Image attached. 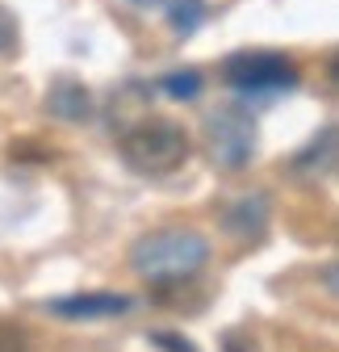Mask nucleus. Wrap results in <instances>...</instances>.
I'll return each mask as SVG.
<instances>
[{"label":"nucleus","instance_id":"nucleus-1","mask_svg":"<svg viewBox=\"0 0 339 352\" xmlns=\"http://www.w3.org/2000/svg\"><path fill=\"white\" fill-rule=\"evenodd\" d=\"M209 239L197 231V227H155V231H143L126 260H130V273L143 281V285H180V281H197L205 269H209Z\"/></svg>","mask_w":339,"mask_h":352},{"label":"nucleus","instance_id":"nucleus-2","mask_svg":"<svg viewBox=\"0 0 339 352\" xmlns=\"http://www.w3.org/2000/svg\"><path fill=\"white\" fill-rule=\"evenodd\" d=\"M189 151L193 143L185 135V126H176L172 118H139L130 126H121V135H117L121 164L139 176H151V181L180 172Z\"/></svg>","mask_w":339,"mask_h":352},{"label":"nucleus","instance_id":"nucleus-3","mask_svg":"<svg viewBox=\"0 0 339 352\" xmlns=\"http://www.w3.org/2000/svg\"><path fill=\"white\" fill-rule=\"evenodd\" d=\"M205 151L218 172H247L260 151V126L243 101L218 105L205 118Z\"/></svg>","mask_w":339,"mask_h":352},{"label":"nucleus","instance_id":"nucleus-4","mask_svg":"<svg viewBox=\"0 0 339 352\" xmlns=\"http://www.w3.org/2000/svg\"><path fill=\"white\" fill-rule=\"evenodd\" d=\"M222 80L239 97H281L302 84V72L281 51H235L222 63Z\"/></svg>","mask_w":339,"mask_h":352},{"label":"nucleus","instance_id":"nucleus-5","mask_svg":"<svg viewBox=\"0 0 339 352\" xmlns=\"http://www.w3.org/2000/svg\"><path fill=\"white\" fill-rule=\"evenodd\" d=\"M130 298L117 294V289H80V294H63V298H51L47 311L67 319V323H97V319H117L130 311Z\"/></svg>","mask_w":339,"mask_h":352},{"label":"nucleus","instance_id":"nucleus-6","mask_svg":"<svg viewBox=\"0 0 339 352\" xmlns=\"http://www.w3.org/2000/svg\"><path fill=\"white\" fill-rule=\"evenodd\" d=\"M268 227H272V197L264 189H251L222 210V231L239 243H260Z\"/></svg>","mask_w":339,"mask_h":352},{"label":"nucleus","instance_id":"nucleus-7","mask_svg":"<svg viewBox=\"0 0 339 352\" xmlns=\"http://www.w3.org/2000/svg\"><path fill=\"white\" fill-rule=\"evenodd\" d=\"M93 105H97L93 93H89L80 80H59V84H51L47 101H42V109H47L55 122H67V126L89 122V118H93Z\"/></svg>","mask_w":339,"mask_h":352},{"label":"nucleus","instance_id":"nucleus-8","mask_svg":"<svg viewBox=\"0 0 339 352\" xmlns=\"http://www.w3.org/2000/svg\"><path fill=\"white\" fill-rule=\"evenodd\" d=\"M335 126H323L318 135L289 160V168L298 172V176H310V181H318V176H331V168H335Z\"/></svg>","mask_w":339,"mask_h":352},{"label":"nucleus","instance_id":"nucleus-9","mask_svg":"<svg viewBox=\"0 0 339 352\" xmlns=\"http://www.w3.org/2000/svg\"><path fill=\"white\" fill-rule=\"evenodd\" d=\"M159 88H163V97H172V101H197L201 88H205V80H201V72L185 67V72H167L159 80Z\"/></svg>","mask_w":339,"mask_h":352},{"label":"nucleus","instance_id":"nucleus-10","mask_svg":"<svg viewBox=\"0 0 339 352\" xmlns=\"http://www.w3.org/2000/svg\"><path fill=\"white\" fill-rule=\"evenodd\" d=\"M167 21H172V34L176 38L197 34V25L205 21V0H176V5L167 9Z\"/></svg>","mask_w":339,"mask_h":352},{"label":"nucleus","instance_id":"nucleus-11","mask_svg":"<svg viewBox=\"0 0 339 352\" xmlns=\"http://www.w3.org/2000/svg\"><path fill=\"white\" fill-rule=\"evenodd\" d=\"M30 331L13 319H0V352H30Z\"/></svg>","mask_w":339,"mask_h":352},{"label":"nucleus","instance_id":"nucleus-12","mask_svg":"<svg viewBox=\"0 0 339 352\" xmlns=\"http://www.w3.org/2000/svg\"><path fill=\"white\" fill-rule=\"evenodd\" d=\"M147 340H151L159 352H197V344L185 340V336H176V331H147Z\"/></svg>","mask_w":339,"mask_h":352},{"label":"nucleus","instance_id":"nucleus-13","mask_svg":"<svg viewBox=\"0 0 339 352\" xmlns=\"http://www.w3.org/2000/svg\"><path fill=\"white\" fill-rule=\"evenodd\" d=\"M17 51V17L0 5V55H13Z\"/></svg>","mask_w":339,"mask_h":352},{"label":"nucleus","instance_id":"nucleus-14","mask_svg":"<svg viewBox=\"0 0 339 352\" xmlns=\"http://www.w3.org/2000/svg\"><path fill=\"white\" fill-rule=\"evenodd\" d=\"M222 352H256V348H251V340H247V336L226 331V336H222Z\"/></svg>","mask_w":339,"mask_h":352},{"label":"nucleus","instance_id":"nucleus-15","mask_svg":"<svg viewBox=\"0 0 339 352\" xmlns=\"http://www.w3.org/2000/svg\"><path fill=\"white\" fill-rule=\"evenodd\" d=\"M323 281H327V294L335 298V264H327V269H323Z\"/></svg>","mask_w":339,"mask_h":352},{"label":"nucleus","instance_id":"nucleus-16","mask_svg":"<svg viewBox=\"0 0 339 352\" xmlns=\"http://www.w3.org/2000/svg\"><path fill=\"white\" fill-rule=\"evenodd\" d=\"M130 5H139V9H155V5H163V0H130Z\"/></svg>","mask_w":339,"mask_h":352}]
</instances>
